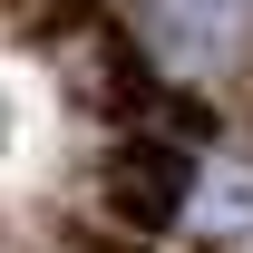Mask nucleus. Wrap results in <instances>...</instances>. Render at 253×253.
Listing matches in <instances>:
<instances>
[{
    "label": "nucleus",
    "mask_w": 253,
    "mask_h": 253,
    "mask_svg": "<svg viewBox=\"0 0 253 253\" xmlns=\"http://www.w3.org/2000/svg\"><path fill=\"white\" fill-rule=\"evenodd\" d=\"M146 49L175 78H214L253 49V0H146Z\"/></svg>",
    "instance_id": "obj_1"
},
{
    "label": "nucleus",
    "mask_w": 253,
    "mask_h": 253,
    "mask_svg": "<svg viewBox=\"0 0 253 253\" xmlns=\"http://www.w3.org/2000/svg\"><path fill=\"white\" fill-rule=\"evenodd\" d=\"M185 185H195V156L185 136H126L117 156H107V195H117L136 224H166L185 214Z\"/></svg>",
    "instance_id": "obj_2"
}]
</instances>
